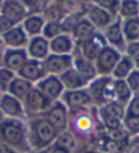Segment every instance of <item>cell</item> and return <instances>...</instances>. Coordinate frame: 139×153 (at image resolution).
<instances>
[{"label":"cell","instance_id":"6da1fadb","mask_svg":"<svg viewBox=\"0 0 139 153\" xmlns=\"http://www.w3.org/2000/svg\"><path fill=\"white\" fill-rule=\"evenodd\" d=\"M0 135L1 140L14 148H21L26 142V131L22 123L15 119H8L0 124Z\"/></svg>","mask_w":139,"mask_h":153},{"label":"cell","instance_id":"7a4b0ae2","mask_svg":"<svg viewBox=\"0 0 139 153\" xmlns=\"http://www.w3.org/2000/svg\"><path fill=\"white\" fill-rule=\"evenodd\" d=\"M113 82L115 81H112L111 78H95L90 82L87 93L90 94L92 100H95L100 104H108L115 99Z\"/></svg>","mask_w":139,"mask_h":153},{"label":"cell","instance_id":"3957f363","mask_svg":"<svg viewBox=\"0 0 139 153\" xmlns=\"http://www.w3.org/2000/svg\"><path fill=\"white\" fill-rule=\"evenodd\" d=\"M72 62H74L72 55H53V53H51L42 62V67H44L47 75L60 76L61 74L66 73L67 70L72 68Z\"/></svg>","mask_w":139,"mask_h":153},{"label":"cell","instance_id":"277c9868","mask_svg":"<svg viewBox=\"0 0 139 153\" xmlns=\"http://www.w3.org/2000/svg\"><path fill=\"white\" fill-rule=\"evenodd\" d=\"M120 57H121L120 51H117V49L109 47V45H106L105 48H102V51L100 52L98 57L94 62L95 68H97V73L101 74V75L112 74L115 66L117 64V62L120 60Z\"/></svg>","mask_w":139,"mask_h":153},{"label":"cell","instance_id":"5b68a950","mask_svg":"<svg viewBox=\"0 0 139 153\" xmlns=\"http://www.w3.org/2000/svg\"><path fill=\"white\" fill-rule=\"evenodd\" d=\"M85 16L89 22L97 29L98 32H102L104 29H106L108 26L117 18V16H115L113 14H111L109 11L95 6L94 3L86 6V15Z\"/></svg>","mask_w":139,"mask_h":153},{"label":"cell","instance_id":"8992f818","mask_svg":"<svg viewBox=\"0 0 139 153\" xmlns=\"http://www.w3.org/2000/svg\"><path fill=\"white\" fill-rule=\"evenodd\" d=\"M45 119L52 124V127L57 131V134L66 131L67 126H68L67 107L60 101V100L52 102V105L47 111V116H45Z\"/></svg>","mask_w":139,"mask_h":153},{"label":"cell","instance_id":"52a82bcc","mask_svg":"<svg viewBox=\"0 0 139 153\" xmlns=\"http://www.w3.org/2000/svg\"><path fill=\"white\" fill-rule=\"evenodd\" d=\"M35 88L51 102L59 101L64 93V88L61 85L60 79H59V76H55V75H47L44 79H41L38 83H35Z\"/></svg>","mask_w":139,"mask_h":153},{"label":"cell","instance_id":"ba28073f","mask_svg":"<svg viewBox=\"0 0 139 153\" xmlns=\"http://www.w3.org/2000/svg\"><path fill=\"white\" fill-rule=\"evenodd\" d=\"M102 36H104L106 45L115 48L117 51H123L126 49V38L123 34V27H121V19L116 18L106 29L102 30Z\"/></svg>","mask_w":139,"mask_h":153},{"label":"cell","instance_id":"9c48e42d","mask_svg":"<svg viewBox=\"0 0 139 153\" xmlns=\"http://www.w3.org/2000/svg\"><path fill=\"white\" fill-rule=\"evenodd\" d=\"M105 47H106V41H105L102 33L98 32L92 40L83 42L82 45H79L75 49L81 56L85 57L86 60L94 63L95 59H97L98 55H100V52L102 51V48H105Z\"/></svg>","mask_w":139,"mask_h":153},{"label":"cell","instance_id":"30bf717a","mask_svg":"<svg viewBox=\"0 0 139 153\" xmlns=\"http://www.w3.org/2000/svg\"><path fill=\"white\" fill-rule=\"evenodd\" d=\"M33 134L38 146H48L57 137V131L47 119H38L33 123Z\"/></svg>","mask_w":139,"mask_h":153},{"label":"cell","instance_id":"8fae6325","mask_svg":"<svg viewBox=\"0 0 139 153\" xmlns=\"http://www.w3.org/2000/svg\"><path fill=\"white\" fill-rule=\"evenodd\" d=\"M0 14L8 22H11V25L15 26V25H21L29 13L27 10L19 3V0H3Z\"/></svg>","mask_w":139,"mask_h":153},{"label":"cell","instance_id":"7c38bea8","mask_svg":"<svg viewBox=\"0 0 139 153\" xmlns=\"http://www.w3.org/2000/svg\"><path fill=\"white\" fill-rule=\"evenodd\" d=\"M22 104L25 111L30 112V114H41V112H45L49 109L52 102L34 86L30 90V93L26 96V99L23 100Z\"/></svg>","mask_w":139,"mask_h":153},{"label":"cell","instance_id":"4fadbf2b","mask_svg":"<svg viewBox=\"0 0 139 153\" xmlns=\"http://www.w3.org/2000/svg\"><path fill=\"white\" fill-rule=\"evenodd\" d=\"M4 48L8 49H25L29 42V36L23 30L22 25H15L1 36Z\"/></svg>","mask_w":139,"mask_h":153},{"label":"cell","instance_id":"5bb4252c","mask_svg":"<svg viewBox=\"0 0 139 153\" xmlns=\"http://www.w3.org/2000/svg\"><path fill=\"white\" fill-rule=\"evenodd\" d=\"M25 49L29 59L37 62H44L51 55V52H49V41L42 36L29 38V42Z\"/></svg>","mask_w":139,"mask_h":153},{"label":"cell","instance_id":"9a60e30c","mask_svg":"<svg viewBox=\"0 0 139 153\" xmlns=\"http://www.w3.org/2000/svg\"><path fill=\"white\" fill-rule=\"evenodd\" d=\"M0 109L4 114V116L10 119L19 120L25 116V108H23L22 101L13 97L8 93H3L0 96Z\"/></svg>","mask_w":139,"mask_h":153},{"label":"cell","instance_id":"2e32d148","mask_svg":"<svg viewBox=\"0 0 139 153\" xmlns=\"http://www.w3.org/2000/svg\"><path fill=\"white\" fill-rule=\"evenodd\" d=\"M98 33V30L92 25V23L89 22L86 16L81 18L76 22V25L74 26L72 32H71V36H72V40L75 42V47L78 48L79 45H82L83 42L89 41V40H92L95 34Z\"/></svg>","mask_w":139,"mask_h":153},{"label":"cell","instance_id":"e0dca14e","mask_svg":"<svg viewBox=\"0 0 139 153\" xmlns=\"http://www.w3.org/2000/svg\"><path fill=\"white\" fill-rule=\"evenodd\" d=\"M16 75L30 83H38L47 76V73H45L44 67H42V62L29 59L27 63L16 73Z\"/></svg>","mask_w":139,"mask_h":153},{"label":"cell","instance_id":"ac0fdd59","mask_svg":"<svg viewBox=\"0 0 139 153\" xmlns=\"http://www.w3.org/2000/svg\"><path fill=\"white\" fill-rule=\"evenodd\" d=\"M92 97L87 90H64L61 96V102L68 108H83L92 102Z\"/></svg>","mask_w":139,"mask_h":153},{"label":"cell","instance_id":"d6986e66","mask_svg":"<svg viewBox=\"0 0 139 153\" xmlns=\"http://www.w3.org/2000/svg\"><path fill=\"white\" fill-rule=\"evenodd\" d=\"M72 56H74L72 68H75L87 83H90L92 81H94L98 75L97 68H95V64L93 63V62L86 60L85 57H82L78 52H76V49L74 51Z\"/></svg>","mask_w":139,"mask_h":153},{"label":"cell","instance_id":"ffe728a7","mask_svg":"<svg viewBox=\"0 0 139 153\" xmlns=\"http://www.w3.org/2000/svg\"><path fill=\"white\" fill-rule=\"evenodd\" d=\"M29 60L26 49H4V67L18 73Z\"/></svg>","mask_w":139,"mask_h":153},{"label":"cell","instance_id":"44dd1931","mask_svg":"<svg viewBox=\"0 0 139 153\" xmlns=\"http://www.w3.org/2000/svg\"><path fill=\"white\" fill-rule=\"evenodd\" d=\"M75 42L71 34H60L49 41V52L53 55H72L75 51Z\"/></svg>","mask_w":139,"mask_h":153},{"label":"cell","instance_id":"7402d4cb","mask_svg":"<svg viewBox=\"0 0 139 153\" xmlns=\"http://www.w3.org/2000/svg\"><path fill=\"white\" fill-rule=\"evenodd\" d=\"M45 19L42 16L41 13H34V14H27L23 22L21 23L23 27V30L26 32V34L29 36V38L37 37V36L42 34V29L45 26Z\"/></svg>","mask_w":139,"mask_h":153},{"label":"cell","instance_id":"603a6c76","mask_svg":"<svg viewBox=\"0 0 139 153\" xmlns=\"http://www.w3.org/2000/svg\"><path fill=\"white\" fill-rule=\"evenodd\" d=\"M59 79H60L64 90H81V89H85L86 86L89 85L75 68L67 70L66 73H63L59 76Z\"/></svg>","mask_w":139,"mask_h":153},{"label":"cell","instance_id":"cb8c5ba5","mask_svg":"<svg viewBox=\"0 0 139 153\" xmlns=\"http://www.w3.org/2000/svg\"><path fill=\"white\" fill-rule=\"evenodd\" d=\"M33 88H34L33 83L27 82V81L22 79V78H19V76L16 75L13 82L10 83L8 89H7V93L11 94L13 97H15V99H18L19 101L23 102V100L26 99V96L30 93V90H32Z\"/></svg>","mask_w":139,"mask_h":153},{"label":"cell","instance_id":"d4e9b609","mask_svg":"<svg viewBox=\"0 0 139 153\" xmlns=\"http://www.w3.org/2000/svg\"><path fill=\"white\" fill-rule=\"evenodd\" d=\"M41 14L44 16L45 22H61L66 16L60 3L57 1H47L41 10Z\"/></svg>","mask_w":139,"mask_h":153},{"label":"cell","instance_id":"484cf974","mask_svg":"<svg viewBox=\"0 0 139 153\" xmlns=\"http://www.w3.org/2000/svg\"><path fill=\"white\" fill-rule=\"evenodd\" d=\"M121 27H123V34L127 44L139 41V16L121 21Z\"/></svg>","mask_w":139,"mask_h":153},{"label":"cell","instance_id":"4316f807","mask_svg":"<svg viewBox=\"0 0 139 153\" xmlns=\"http://www.w3.org/2000/svg\"><path fill=\"white\" fill-rule=\"evenodd\" d=\"M138 16H139L138 0H121L119 11H117V18L124 21V19H132V18H138Z\"/></svg>","mask_w":139,"mask_h":153},{"label":"cell","instance_id":"83f0119b","mask_svg":"<svg viewBox=\"0 0 139 153\" xmlns=\"http://www.w3.org/2000/svg\"><path fill=\"white\" fill-rule=\"evenodd\" d=\"M132 67H134V62L131 60L128 56L126 55H121L120 60L117 62V64L115 66L113 71H112L111 75L113 76V79H126L127 76L130 75V73L132 71Z\"/></svg>","mask_w":139,"mask_h":153},{"label":"cell","instance_id":"f1b7e54d","mask_svg":"<svg viewBox=\"0 0 139 153\" xmlns=\"http://www.w3.org/2000/svg\"><path fill=\"white\" fill-rule=\"evenodd\" d=\"M60 6L64 14L68 16L83 18L86 15V4L81 3L79 0H63L60 1Z\"/></svg>","mask_w":139,"mask_h":153},{"label":"cell","instance_id":"f546056e","mask_svg":"<svg viewBox=\"0 0 139 153\" xmlns=\"http://www.w3.org/2000/svg\"><path fill=\"white\" fill-rule=\"evenodd\" d=\"M113 92H115V99L121 102H126L127 100H130V97H131V89H130V86L127 85L126 79L115 81Z\"/></svg>","mask_w":139,"mask_h":153},{"label":"cell","instance_id":"4dcf8cb0","mask_svg":"<svg viewBox=\"0 0 139 153\" xmlns=\"http://www.w3.org/2000/svg\"><path fill=\"white\" fill-rule=\"evenodd\" d=\"M60 34H64V30H63V26H61L60 22H47L42 29V37L47 38L48 41L53 40L55 37Z\"/></svg>","mask_w":139,"mask_h":153},{"label":"cell","instance_id":"1f68e13d","mask_svg":"<svg viewBox=\"0 0 139 153\" xmlns=\"http://www.w3.org/2000/svg\"><path fill=\"white\" fill-rule=\"evenodd\" d=\"M98 116H100V120H101L102 124H104V127L108 128V130H109V128H120L121 120H119V119L115 118L113 115H111L104 107L100 108V111H98Z\"/></svg>","mask_w":139,"mask_h":153},{"label":"cell","instance_id":"d6a6232c","mask_svg":"<svg viewBox=\"0 0 139 153\" xmlns=\"http://www.w3.org/2000/svg\"><path fill=\"white\" fill-rule=\"evenodd\" d=\"M55 146L70 150L71 148L75 146V138H74V135L71 133H68V131H63V133L57 134L56 140H55Z\"/></svg>","mask_w":139,"mask_h":153},{"label":"cell","instance_id":"836d02e7","mask_svg":"<svg viewBox=\"0 0 139 153\" xmlns=\"http://www.w3.org/2000/svg\"><path fill=\"white\" fill-rule=\"evenodd\" d=\"M15 76H16V73H14V71L8 70L6 67L0 68V92H1V94L7 93L10 83L13 82Z\"/></svg>","mask_w":139,"mask_h":153},{"label":"cell","instance_id":"e575fe53","mask_svg":"<svg viewBox=\"0 0 139 153\" xmlns=\"http://www.w3.org/2000/svg\"><path fill=\"white\" fill-rule=\"evenodd\" d=\"M120 1L121 0H93V3H94L95 6L109 11V13L113 14L115 16H117V11H119V7H120Z\"/></svg>","mask_w":139,"mask_h":153},{"label":"cell","instance_id":"d590c367","mask_svg":"<svg viewBox=\"0 0 139 153\" xmlns=\"http://www.w3.org/2000/svg\"><path fill=\"white\" fill-rule=\"evenodd\" d=\"M75 127L79 133H89L93 127L92 118L87 116V115H81V116H78L75 120Z\"/></svg>","mask_w":139,"mask_h":153},{"label":"cell","instance_id":"8d00e7d4","mask_svg":"<svg viewBox=\"0 0 139 153\" xmlns=\"http://www.w3.org/2000/svg\"><path fill=\"white\" fill-rule=\"evenodd\" d=\"M19 3L27 10L29 14L41 13L42 7H44V0H19Z\"/></svg>","mask_w":139,"mask_h":153},{"label":"cell","instance_id":"74e56055","mask_svg":"<svg viewBox=\"0 0 139 153\" xmlns=\"http://www.w3.org/2000/svg\"><path fill=\"white\" fill-rule=\"evenodd\" d=\"M104 108L106 109L111 115H113L116 119H119V120H121V119L124 118V108L119 104V102L111 101V102H108V104H105Z\"/></svg>","mask_w":139,"mask_h":153},{"label":"cell","instance_id":"f35d334b","mask_svg":"<svg viewBox=\"0 0 139 153\" xmlns=\"http://www.w3.org/2000/svg\"><path fill=\"white\" fill-rule=\"evenodd\" d=\"M126 56H128L132 62L139 64V41L135 42H128L126 45Z\"/></svg>","mask_w":139,"mask_h":153},{"label":"cell","instance_id":"ab89813d","mask_svg":"<svg viewBox=\"0 0 139 153\" xmlns=\"http://www.w3.org/2000/svg\"><path fill=\"white\" fill-rule=\"evenodd\" d=\"M105 137L108 140L115 141V142H120V141H124L127 138V134L124 130L121 128H109V130H105Z\"/></svg>","mask_w":139,"mask_h":153},{"label":"cell","instance_id":"60d3db41","mask_svg":"<svg viewBox=\"0 0 139 153\" xmlns=\"http://www.w3.org/2000/svg\"><path fill=\"white\" fill-rule=\"evenodd\" d=\"M127 85L130 86L131 92H136L139 90V70H132L130 75L126 78Z\"/></svg>","mask_w":139,"mask_h":153},{"label":"cell","instance_id":"b9f144b4","mask_svg":"<svg viewBox=\"0 0 139 153\" xmlns=\"http://www.w3.org/2000/svg\"><path fill=\"white\" fill-rule=\"evenodd\" d=\"M101 149L105 153H119L120 152V145H119V142H115V141L105 138L101 145Z\"/></svg>","mask_w":139,"mask_h":153},{"label":"cell","instance_id":"7bdbcfd3","mask_svg":"<svg viewBox=\"0 0 139 153\" xmlns=\"http://www.w3.org/2000/svg\"><path fill=\"white\" fill-rule=\"evenodd\" d=\"M126 127L131 133H139V116H127Z\"/></svg>","mask_w":139,"mask_h":153},{"label":"cell","instance_id":"ee69618b","mask_svg":"<svg viewBox=\"0 0 139 153\" xmlns=\"http://www.w3.org/2000/svg\"><path fill=\"white\" fill-rule=\"evenodd\" d=\"M128 116H139V97L131 100L128 105Z\"/></svg>","mask_w":139,"mask_h":153},{"label":"cell","instance_id":"f6af8a7d","mask_svg":"<svg viewBox=\"0 0 139 153\" xmlns=\"http://www.w3.org/2000/svg\"><path fill=\"white\" fill-rule=\"evenodd\" d=\"M13 27V25H11V22H8L6 18H4L1 14H0V37L4 34L6 32H8L10 29Z\"/></svg>","mask_w":139,"mask_h":153},{"label":"cell","instance_id":"bcb514c9","mask_svg":"<svg viewBox=\"0 0 139 153\" xmlns=\"http://www.w3.org/2000/svg\"><path fill=\"white\" fill-rule=\"evenodd\" d=\"M127 153H139V140L130 143V146L127 148Z\"/></svg>","mask_w":139,"mask_h":153},{"label":"cell","instance_id":"7dc6e473","mask_svg":"<svg viewBox=\"0 0 139 153\" xmlns=\"http://www.w3.org/2000/svg\"><path fill=\"white\" fill-rule=\"evenodd\" d=\"M52 153H70L67 149H63V148H57V146H55L53 148V150H52Z\"/></svg>","mask_w":139,"mask_h":153},{"label":"cell","instance_id":"c3c4849f","mask_svg":"<svg viewBox=\"0 0 139 153\" xmlns=\"http://www.w3.org/2000/svg\"><path fill=\"white\" fill-rule=\"evenodd\" d=\"M4 67V49L0 51V68Z\"/></svg>","mask_w":139,"mask_h":153},{"label":"cell","instance_id":"681fc988","mask_svg":"<svg viewBox=\"0 0 139 153\" xmlns=\"http://www.w3.org/2000/svg\"><path fill=\"white\" fill-rule=\"evenodd\" d=\"M4 120H6V116H4V114L1 112V109H0V124L3 123Z\"/></svg>","mask_w":139,"mask_h":153},{"label":"cell","instance_id":"f907efd6","mask_svg":"<svg viewBox=\"0 0 139 153\" xmlns=\"http://www.w3.org/2000/svg\"><path fill=\"white\" fill-rule=\"evenodd\" d=\"M81 3H83V4H86V6H89V4H92L93 3V0H79Z\"/></svg>","mask_w":139,"mask_h":153},{"label":"cell","instance_id":"816d5d0a","mask_svg":"<svg viewBox=\"0 0 139 153\" xmlns=\"http://www.w3.org/2000/svg\"><path fill=\"white\" fill-rule=\"evenodd\" d=\"M3 49H6V48H4V44H3V40H1V37H0V51H3Z\"/></svg>","mask_w":139,"mask_h":153},{"label":"cell","instance_id":"f5cc1de1","mask_svg":"<svg viewBox=\"0 0 139 153\" xmlns=\"http://www.w3.org/2000/svg\"><path fill=\"white\" fill-rule=\"evenodd\" d=\"M6 153H15V152H13V150H7Z\"/></svg>","mask_w":139,"mask_h":153},{"label":"cell","instance_id":"db71d44e","mask_svg":"<svg viewBox=\"0 0 139 153\" xmlns=\"http://www.w3.org/2000/svg\"><path fill=\"white\" fill-rule=\"evenodd\" d=\"M1 3H3V1H1ZM1 3H0V11H1Z\"/></svg>","mask_w":139,"mask_h":153},{"label":"cell","instance_id":"11a10c76","mask_svg":"<svg viewBox=\"0 0 139 153\" xmlns=\"http://www.w3.org/2000/svg\"><path fill=\"white\" fill-rule=\"evenodd\" d=\"M86 153H95V152H86Z\"/></svg>","mask_w":139,"mask_h":153},{"label":"cell","instance_id":"9f6ffc18","mask_svg":"<svg viewBox=\"0 0 139 153\" xmlns=\"http://www.w3.org/2000/svg\"><path fill=\"white\" fill-rule=\"evenodd\" d=\"M1 1H3V0H0V3H1Z\"/></svg>","mask_w":139,"mask_h":153},{"label":"cell","instance_id":"6f0895ef","mask_svg":"<svg viewBox=\"0 0 139 153\" xmlns=\"http://www.w3.org/2000/svg\"><path fill=\"white\" fill-rule=\"evenodd\" d=\"M138 4H139V0H138Z\"/></svg>","mask_w":139,"mask_h":153}]
</instances>
